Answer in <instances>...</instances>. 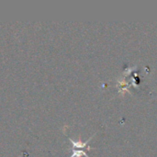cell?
Here are the masks:
<instances>
[{
  "label": "cell",
  "instance_id": "1",
  "mask_svg": "<svg viewBox=\"0 0 157 157\" xmlns=\"http://www.w3.org/2000/svg\"><path fill=\"white\" fill-rule=\"evenodd\" d=\"M92 138H93V136L90 137V139L87 140L86 142L74 141V140H72V139H69V140H70V142H71V144H72V145H73V149H80V148H86V145H87V144L90 142V140H91Z\"/></svg>",
  "mask_w": 157,
  "mask_h": 157
},
{
  "label": "cell",
  "instance_id": "2",
  "mask_svg": "<svg viewBox=\"0 0 157 157\" xmlns=\"http://www.w3.org/2000/svg\"><path fill=\"white\" fill-rule=\"evenodd\" d=\"M81 156L89 157L87 155H86V153L85 151L73 149V151H72V155H71L70 157H81Z\"/></svg>",
  "mask_w": 157,
  "mask_h": 157
}]
</instances>
